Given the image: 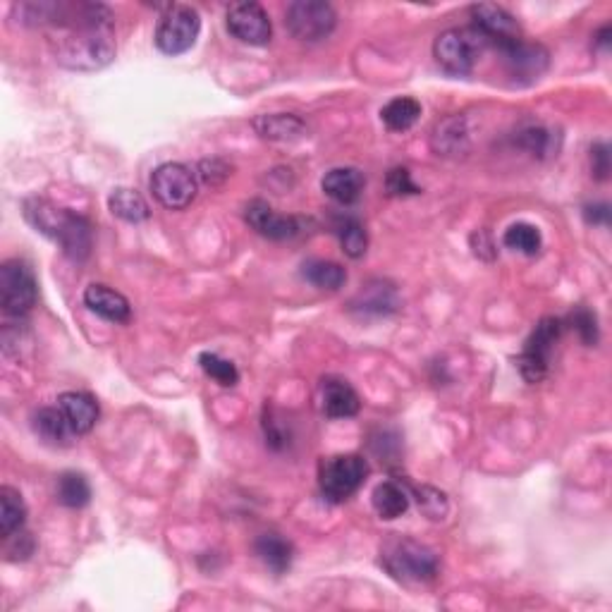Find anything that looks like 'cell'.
Listing matches in <instances>:
<instances>
[{"label": "cell", "mask_w": 612, "mask_h": 612, "mask_svg": "<svg viewBox=\"0 0 612 612\" xmlns=\"http://www.w3.org/2000/svg\"><path fill=\"white\" fill-rule=\"evenodd\" d=\"M24 216L41 235L60 244L63 254L72 261H84L91 254V225L70 208H60L46 199L24 201Z\"/></svg>", "instance_id": "6da1fadb"}, {"label": "cell", "mask_w": 612, "mask_h": 612, "mask_svg": "<svg viewBox=\"0 0 612 612\" xmlns=\"http://www.w3.org/2000/svg\"><path fill=\"white\" fill-rule=\"evenodd\" d=\"M381 565L402 584H428L438 577V555L412 538H390L381 548Z\"/></svg>", "instance_id": "7a4b0ae2"}, {"label": "cell", "mask_w": 612, "mask_h": 612, "mask_svg": "<svg viewBox=\"0 0 612 612\" xmlns=\"http://www.w3.org/2000/svg\"><path fill=\"white\" fill-rule=\"evenodd\" d=\"M488 46H491L488 39L476 27H455L438 36L433 44V55L448 75L467 77L474 72Z\"/></svg>", "instance_id": "3957f363"}, {"label": "cell", "mask_w": 612, "mask_h": 612, "mask_svg": "<svg viewBox=\"0 0 612 612\" xmlns=\"http://www.w3.org/2000/svg\"><path fill=\"white\" fill-rule=\"evenodd\" d=\"M369 464L361 455H335L318 464V486L328 503H345L364 486Z\"/></svg>", "instance_id": "277c9868"}, {"label": "cell", "mask_w": 612, "mask_h": 612, "mask_svg": "<svg viewBox=\"0 0 612 612\" xmlns=\"http://www.w3.org/2000/svg\"><path fill=\"white\" fill-rule=\"evenodd\" d=\"M39 299L34 271L29 263L10 259L0 266V306L3 314L12 318L27 316Z\"/></svg>", "instance_id": "5b68a950"}, {"label": "cell", "mask_w": 612, "mask_h": 612, "mask_svg": "<svg viewBox=\"0 0 612 612\" xmlns=\"http://www.w3.org/2000/svg\"><path fill=\"white\" fill-rule=\"evenodd\" d=\"M201 32L199 10L192 5H168L158 20L156 46L165 55H182L197 44Z\"/></svg>", "instance_id": "8992f818"}, {"label": "cell", "mask_w": 612, "mask_h": 612, "mask_svg": "<svg viewBox=\"0 0 612 612\" xmlns=\"http://www.w3.org/2000/svg\"><path fill=\"white\" fill-rule=\"evenodd\" d=\"M565 321L560 318H543L534 328V333L526 340L522 354H519L517 366L526 383H541L550 371V357H553L555 342L560 340Z\"/></svg>", "instance_id": "52a82bcc"}, {"label": "cell", "mask_w": 612, "mask_h": 612, "mask_svg": "<svg viewBox=\"0 0 612 612\" xmlns=\"http://www.w3.org/2000/svg\"><path fill=\"white\" fill-rule=\"evenodd\" d=\"M338 15L333 5L321 3V0H297L290 3L285 10V27L295 39L304 44H318L333 34Z\"/></svg>", "instance_id": "ba28073f"}, {"label": "cell", "mask_w": 612, "mask_h": 612, "mask_svg": "<svg viewBox=\"0 0 612 612\" xmlns=\"http://www.w3.org/2000/svg\"><path fill=\"white\" fill-rule=\"evenodd\" d=\"M153 197L170 211H182L197 199L199 182L192 168L182 163H163L151 175Z\"/></svg>", "instance_id": "9c48e42d"}, {"label": "cell", "mask_w": 612, "mask_h": 612, "mask_svg": "<svg viewBox=\"0 0 612 612\" xmlns=\"http://www.w3.org/2000/svg\"><path fill=\"white\" fill-rule=\"evenodd\" d=\"M495 48H498V53L503 55L507 75L517 79L519 84L536 82V79L548 70V51L543 46L517 39Z\"/></svg>", "instance_id": "30bf717a"}, {"label": "cell", "mask_w": 612, "mask_h": 612, "mask_svg": "<svg viewBox=\"0 0 612 612\" xmlns=\"http://www.w3.org/2000/svg\"><path fill=\"white\" fill-rule=\"evenodd\" d=\"M228 32L249 46H266L273 36L271 17L259 3H235L228 10Z\"/></svg>", "instance_id": "8fae6325"}, {"label": "cell", "mask_w": 612, "mask_h": 612, "mask_svg": "<svg viewBox=\"0 0 612 612\" xmlns=\"http://www.w3.org/2000/svg\"><path fill=\"white\" fill-rule=\"evenodd\" d=\"M469 15L471 20H474L471 27L479 29L491 46H500L507 44V41L522 39V27H519V22L514 20L505 8H500V5L493 3L471 5Z\"/></svg>", "instance_id": "7c38bea8"}, {"label": "cell", "mask_w": 612, "mask_h": 612, "mask_svg": "<svg viewBox=\"0 0 612 612\" xmlns=\"http://www.w3.org/2000/svg\"><path fill=\"white\" fill-rule=\"evenodd\" d=\"M244 218H247V223L252 225L259 235L275 242L292 240V237H297L299 232H302V223H299L297 218L280 216V213H275L263 199L249 201L247 208H244Z\"/></svg>", "instance_id": "4fadbf2b"}, {"label": "cell", "mask_w": 612, "mask_h": 612, "mask_svg": "<svg viewBox=\"0 0 612 612\" xmlns=\"http://www.w3.org/2000/svg\"><path fill=\"white\" fill-rule=\"evenodd\" d=\"M84 304H87L89 311H94L96 316H101L103 321L130 323L132 318V306L127 302V297L103 283H94L84 290Z\"/></svg>", "instance_id": "5bb4252c"}, {"label": "cell", "mask_w": 612, "mask_h": 612, "mask_svg": "<svg viewBox=\"0 0 612 612\" xmlns=\"http://www.w3.org/2000/svg\"><path fill=\"white\" fill-rule=\"evenodd\" d=\"M321 407L330 419H350L359 414L361 400L350 383L328 376L321 381Z\"/></svg>", "instance_id": "9a60e30c"}, {"label": "cell", "mask_w": 612, "mask_h": 612, "mask_svg": "<svg viewBox=\"0 0 612 612\" xmlns=\"http://www.w3.org/2000/svg\"><path fill=\"white\" fill-rule=\"evenodd\" d=\"M34 433L39 436L44 443L53 445V448H70L72 440H75V428L70 426L65 412L60 407H41L39 412L34 414Z\"/></svg>", "instance_id": "2e32d148"}, {"label": "cell", "mask_w": 612, "mask_h": 612, "mask_svg": "<svg viewBox=\"0 0 612 612\" xmlns=\"http://www.w3.org/2000/svg\"><path fill=\"white\" fill-rule=\"evenodd\" d=\"M326 197L338 201L342 206H350L359 201L366 187V177L359 168H333L321 180Z\"/></svg>", "instance_id": "e0dca14e"}, {"label": "cell", "mask_w": 612, "mask_h": 612, "mask_svg": "<svg viewBox=\"0 0 612 612\" xmlns=\"http://www.w3.org/2000/svg\"><path fill=\"white\" fill-rule=\"evenodd\" d=\"M397 306H400V297L395 287L376 280L359 292L352 302V311H359L361 316H388L397 311Z\"/></svg>", "instance_id": "ac0fdd59"}, {"label": "cell", "mask_w": 612, "mask_h": 612, "mask_svg": "<svg viewBox=\"0 0 612 612\" xmlns=\"http://www.w3.org/2000/svg\"><path fill=\"white\" fill-rule=\"evenodd\" d=\"M254 130L268 142H297L306 134V122L292 113H271L254 118Z\"/></svg>", "instance_id": "d6986e66"}, {"label": "cell", "mask_w": 612, "mask_h": 612, "mask_svg": "<svg viewBox=\"0 0 612 612\" xmlns=\"http://www.w3.org/2000/svg\"><path fill=\"white\" fill-rule=\"evenodd\" d=\"M58 407L65 412L77 436L89 433L96 426V421H99V402L89 393H63L58 400Z\"/></svg>", "instance_id": "ffe728a7"}, {"label": "cell", "mask_w": 612, "mask_h": 612, "mask_svg": "<svg viewBox=\"0 0 612 612\" xmlns=\"http://www.w3.org/2000/svg\"><path fill=\"white\" fill-rule=\"evenodd\" d=\"M371 503L381 519H397L409 510V493L400 481H383L373 488Z\"/></svg>", "instance_id": "44dd1931"}, {"label": "cell", "mask_w": 612, "mask_h": 612, "mask_svg": "<svg viewBox=\"0 0 612 612\" xmlns=\"http://www.w3.org/2000/svg\"><path fill=\"white\" fill-rule=\"evenodd\" d=\"M256 555L275 574H285L295 560V546L278 534H263L256 538Z\"/></svg>", "instance_id": "7402d4cb"}, {"label": "cell", "mask_w": 612, "mask_h": 612, "mask_svg": "<svg viewBox=\"0 0 612 612\" xmlns=\"http://www.w3.org/2000/svg\"><path fill=\"white\" fill-rule=\"evenodd\" d=\"M421 118V103L412 99V96H397V99L388 101L381 110V120L385 127L393 132H407L419 122Z\"/></svg>", "instance_id": "603a6c76"}, {"label": "cell", "mask_w": 612, "mask_h": 612, "mask_svg": "<svg viewBox=\"0 0 612 612\" xmlns=\"http://www.w3.org/2000/svg\"><path fill=\"white\" fill-rule=\"evenodd\" d=\"M27 522V505H24L22 493L15 488H0V536L8 538L24 529Z\"/></svg>", "instance_id": "cb8c5ba5"}, {"label": "cell", "mask_w": 612, "mask_h": 612, "mask_svg": "<svg viewBox=\"0 0 612 612\" xmlns=\"http://www.w3.org/2000/svg\"><path fill=\"white\" fill-rule=\"evenodd\" d=\"M108 206L113 216H118L125 223H144L146 218L151 216L149 204H146L144 197L134 189H115L113 194L108 197Z\"/></svg>", "instance_id": "d4e9b609"}, {"label": "cell", "mask_w": 612, "mask_h": 612, "mask_svg": "<svg viewBox=\"0 0 612 612\" xmlns=\"http://www.w3.org/2000/svg\"><path fill=\"white\" fill-rule=\"evenodd\" d=\"M302 275L306 283H311L318 290H340L347 283V271L335 261H323V259H311L302 266Z\"/></svg>", "instance_id": "484cf974"}, {"label": "cell", "mask_w": 612, "mask_h": 612, "mask_svg": "<svg viewBox=\"0 0 612 612\" xmlns=\"http://www.w3.org/2000/svg\"><path fill=\"white\" fill-rule=\"evenodd\" d=\"M55 498H58L60 505L72 507V510L87 507L91 503V486L87 476L79 474V471H65V474H60L58 483H55Z\"/></svg>", "instance_id": "4316f807"}, {"label": "cell", "mask_w": 612, "mask_h": 612, "mask_svg": "<svg viewBox=\"0 0 612 612\" xmlns=\"http://www.w3.org/2000/svg\"><path fill=\"white\" fill-rule=\"evenodd\" d=\"M335 232H338L342 252H345L350 259H361L366 254V247H369V235H366V228L359 223V218L352 216H342L335 225Z\"/></svg>", "instance_id": "83f0119b"}, {"label": "cell", "mask_w": 612, "mask_h": 612, "mask_svg": "<svg viewBox=\"0 0 612 612\" xmlns=\"http://www.w3.org/2000/svg\"><path fill=\"white\" fill-rule=\"evenodd\" d=\"M503 244L507 249H512V252H519V254H526V256H536L543 247V237H541V230H538L536 225L514 223L505 230Z\"/></svg>", "instance_id": "f1b7e54d"}, {"label": "cell", "mask_w": 612, "mask_h": 612, "mask_svg": "<svg viewBox=\"0 0 612 612\" xmlns=\"http://www.w3.org/2000/svg\"><path fill=\"white\" fill-rule=\"evenodd\" d=\"M517 144L536 158L553 156V151L558 149V146H555V132L543 125H526L524 130H519Z\"/></svg>", "instance_id": "f546056e"}, {"label": "cell", "mask_w": 612, "mask_h": 612, "mask_svg": "<svg viewBox=\"0 0 612 612\" xmlns=\"http://www.w3.org/2000/svg\"><path fill=\"white\" fill-rule=\"evenodd\" d=\"M199 366L204 369L208 378H213V381L223 385V388H235V385L240 383V371H237V366L216 352H201Z\"/></svg>", "instance_id": "4dcf8cb0"}, {"label": "cell", "mask_w": 612, "mask_h": 612, "mask_svg": "<svg viewBox=\"0 0 612 612\" xmlns=\"http://www.w3.org/2000/svg\"><path fill=\"white\" fill-rule=\"evenodd\" d=\"M464 139H467V132H464L462 120L450 118L445 120L443 125H438L436 137H433V146L443 153H459L464 149Z\"/></svg>", "instance_id": "1f68e13d"}, {"label": "cell", "mask_w": 612, "mask_h": 612, "mask_svg": "<svg viewBox=\"0 0 612 612\" xmlns=\"http://www.w3.org/2000/svg\"><path fill=\"white\" fill-rule=\"evenodd\" d=\"M385 189H388L390 197H416V194H421V187L412 180V173L402 165H397L385 175Z\"/></svg>", "instance_id": "d6a6232c"}, {"label": "cell", "mask_w": 612, "mask_h": 612, "mask_svg": "<svg viewBox=\"0 0 612 612\" xmlns=\"http://www.w3.org/2000/svg\"><path fill=\"white\" fill-rule=\"evenodd\" d=\"M416 493V503H419L421 512L431 519H443L445 512H448V500H445V493L436 491V488H414Z\"/></svg>", "instance_id": "836d02e7"}, {"label": "cell", "mask_w": 612, "mask_h": 612, "mask_svg": "<svg viewBox=\"0 0 612 612\" xmlns=\"http://www.w3.org/2000/svg\"><path fill=\"white\" fill-rule=\"evenodd\" d=\"M569 323L577 330L579 338L584 340V345H596L598 342V318L589 309H577L569 316Z\"/></svg>", "instance_id": "e575fe53"}, {"label": "cell", "mask_w": 612, "mask_h": 612, "mask_svg": "<svg viewBox=\"0 0 612 612\" xmlns=\"http://www.w3.org/2000/svg\"><path fill=\"white\" fill-rule=\"evenodd\" d=\"M5 541V555H8L10 562H17V560H27L29 555L34 553L36 543L32 534H27V531H17V534H12L8 538H3Z\"/></svg>", "instance_id": "d590c367"}, {"label": "cell", "mask_w": 612, "mask_h": 612, "mask_svg": "<svg viewBox=\"0 0 612 612\" xmlns=\"http://www.w3.org/2000/svg\"><path fill=\"white\" fill-rule=\"evenodd\" d=\"M591 168L596 180L605 182L610 177V146L605 142L591 146Z\"/></svg>", "instance_id": "8d00e7d4"}, {"label": "cell", "mask_w": 612, "mask_h": 612, "mask_svg": "<svg viewBox=\"0 0 612 612\" xmlns=\"http://www.w3.org/2000/svg\"><path fill=\"white\" fill-rule=\"evenodd\" d=\"M584 218L589 225H610V206L608 204H589L584 206Z\"/></svg>", "instance_id": "74e56055"}, {"label": "cell", "mask_w": 612, "mask_h": 612, "mask_svg": "<svg viewBox=\"0 0 612 612\" xmlns=\"http://www.w3.org/2000/svg\"><path fill=\"white\" fill-rule=\"evenodd\" d=\"M610 36H612V27L610 24H605V27L598 29L596 39H593V44H596V48H601V51H608L610 48Z\"/></svg>", "instance_id": "f35d334b"}]
</instances>
